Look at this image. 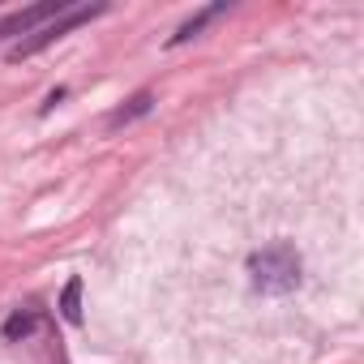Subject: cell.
I'll return each mask as SVG.
<instances>
[{"label": "cell", "instance_id": "6", "mask_svg": "<svg viewBox=\"0 0 364 364\" xmlns=\"http://www.w3.org/2000/svg\"><path fill=\"white\" fill-rule=\"evenodd\" d=\"M60 317L69 326H82V274H69V283L60 291Z\"/></svg>", "mask_w": 364, "mask_h": 364}, {"label": "cell", "instance_id": "7", "mask_svg": "<svg viewBox=\"0 0 364 364\" xmlns=\"http://www.w3.org/2000/svg\"><path fill=\"white\" fill-rule=\"evenodd\" d=\"M65 95H69V90H65V86H56V90H52V95H48V103H43V112H52V107H56V103H60V99H65Z\"/></svg>", "mask_w": 364, "mask_h": 364}, {"label": "cell", "instance_id": "5", "mask_svg": "<svg viewBox=\"0 0 364 364\" xmlns=\"http://www.w3.org/2000/svg\"><path fill=\"white\" fill-rule=\"evenodd\" d=\"M150 107H154V95H150V90H137V95H129V99L107 116V129L116 133V129H124V124H133V120L150 116Z\"/></svg>", "mask_w": 364, "mask_h": 364}, {"label": "cell", "instance_id": "1", "mask_svg": "<svg viewBox=\"0 0 364 364\" xmlns=\"http://www.w3.org/2000/svg\"><path fill=\"white\" fill-rule=\"evenodd\" d=\"M249 279L262 296H287L300 287V253L291 240H274L249 253Z\"/></svg>", "mask_w": 364, "mask_h": 364}, {"label": "cell", "instance_id": "3", "mask_svg": "<svg viewBox=\"0 0 364 364\" xmlns=\"http://www.w3.org/2000/svg\"><path fill=\"white\" fill-rule=\"evenodd\" d=\"M223 14H228V0H219V5H206V9H198V14H193L189 22H180V31H176V35L167 39V48H180V43L198 39V35H202V31H206V26L215 22V18H223Z\"/></svg>", "mask_w": 364, "mask_h": 364}, {"label": "cell", "instance_id": "4", "mask_svg": "<svg viewBox=\"0 0 364 364\" xmlns=\"http://www.w3.org/2000/svg\"><path fill=\"white\" fill-rule=\"evenodd\" d=\"M43 326H48V313H39V309H18V313L5 321V330H0V334H5L9 343H31L35 330H43Z\"/></svg>", "mask_w": 364, "mask_h": 364}, {"label": "cell", "instance_id": "2", "mask_svg": "<svg viewBox=\"0 0 364 364\" xmlns=\"http://www.w3.org/2000/svg\"><path fill=\"white\" fill-rule=\"evenodd\" d=\"M107 9H112L107 0H99V5H77V0H73L65 14H56L52 22H43V26H39V31H31L26 39H18L5 56H9L14 65H18V60H31V56H39L43 48H52V43H60L65 35H73L77 26H90V22H95V18H103Z\"/></svg>", "mask_w": 364, "mask_h": 364}]
</instances>
